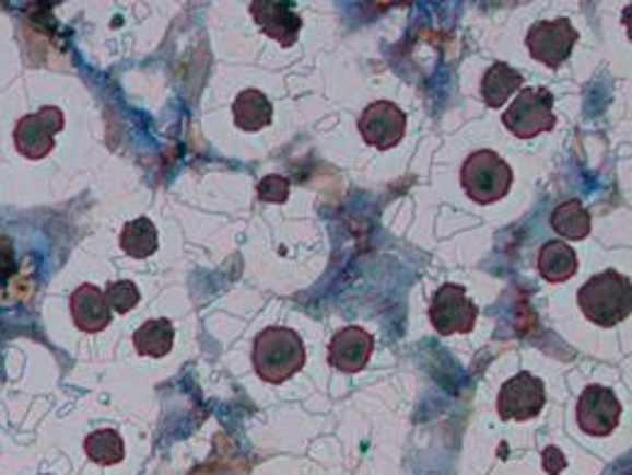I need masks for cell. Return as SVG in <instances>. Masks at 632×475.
<instances>
[{
  "instance_id": "obj_15",
  "label": "cell",
  "mask_w": 632,
  "mask_h": 475,
  "mask_svg": "<svg viewBox=\"0 0 632 475\" xmlns=\"http://www.w3.org/2000/svg\"><path fill=\"white\" fill-rule=\"evenodd\" d=\"M520 85H523V76L516 69H511L506 61H496L494 67H489V71L484 73L479 93H482V101L487 103V107H494V111H499V107L504 105L511 95L520 89Z\"/></svg>"
},
{
  "instance_id": "obj_11",
  "label": "cell",
  "mask_w": 632,
  "mask_h": 475,
  "mask_svg": "<svg viewBox=\"0 0 632 475\" xmlns=\"http://www.w3.org/2000/svg\"><path fill=\"white\" fill-rule=\"evenodd\" d=\"M250 15H254L256 25L264 30V35L276 39L285 49L297 42L302 32V18L294 13L290 3H282V0H254Z\"/></svg>"
},
{
  "instance_id": "obj_21",
  "label": "cell",
  "mask_w": 632,
  "mask_h": 475,
  "mask_svg": "<svg viewBox=\"0 0 632 475\" xmlns=\"http://www.w3.org/2000/svg\"><path fill=\"white\" fill-rule=\"evenodd\" d=\"M105 300L117 315H127V312H132L139 305L141 296L132 280H115V283L105 288Z\"/></svg>"
},
{
  "instance_id": "obj_23",
  "label": "cell",
  "mask_w": 632,
  "mask_h": 475,
  "mask_svg": "<svg viewBox=\"0 0 632 475\" xmlns=\"http://www.w3.org/2000/svg\"><path fill=\"white\" fill-rule=\"evenodd\" d=\"M542 461H545V471H548L550 475H558V473L566 466L564 453H562L558 447H548V449H545Z\"/></svg>"
},
{
  "instance_id": "obj_18",
  "label": "cell",
  "mask_w": 632,
  "mask_h": 475,
  "mask_svg": "<svg viewBox=\"0 0 632 475\" xmlns=\"http://www.w3.org/2000/svg\"><path fill=\"white\" fill-rule=\"evenodd\" d=\"M552 230L558 232L564 240H586L588 232H592V215L584 208L580 200H566L554 208L550 215Z\"/></svg>"
},
{
  "instance_id": "obj_24",
  "label": "cell",
  "mask_w": 632,
  "mask_h": 475,
  "mask_svg": "<svg viewBox=\"0 0 632 475\" xmlns=\"http://www.w3.org/2000/svg\"><path fill=\"white\" fill-rule=\"evenodd\" d=\"M623 25H625V30H628L630 42H632V5L625 8V13H623Z\"/></svg>"
},
{
  "instance_id": "obj_20",
  "label": "cell",
  "mask_w": 632,
  "mask_h": 475,
  "mask_svg": "<svg viewBox=\"0 0 632 475\" xmlns=\"http://www.w3.org/2000/svg\"><path fill=\"white\" fill-rule=\"evenodd\" d=\"M85 456L101 466H115L125 461V441L115 429H97L85 437Z\"/></svg>"
},
{
  "instance_id": "obj_8",
  "label": "cell",
  "mask_w": 632,
  "mask_h": 475,
  "mask_svg": "<svg viewBox=\"0 0 632 475\" xmlns=\"http://www.w3.org/2000/svg\"><path fill=\"white\" fill-rule=\"evenodd\" d=\"M63 113L57 105L20 117L15 125V147L27 159H45L54 149V139L63 129Z\"/></svg>"
},
{
  "instance_id": "obj_13",
  "label": "cell",
  "mask_w": 632,
  "mask_h": 475,
  "mask_svg": "<svg viewBox=\"0 0 632 475\" xmlns=\"http://www.w3.org/2000/svg\"><path fill=\"white\" fill-rule=\"evenodd\" d=\"M71 317L81 332L97 334L113 322V310L107 305L105 293L97 286L83 283L71 296Z\"/></svg>"
},
{
  "instance_id": "obj_6",
  "label": "cell",
  "mask_w": 632,
  "mask_h": 475,
  "mask_svg": "<svg viewBox=\"0 0 632 475\" xmlns=\"http://www.w3.org/2000/svg\"><path fill=\"white\" fill-rule=\"evenodd\" d=\"M479 310L475 302L467 298L465 286L445 283L433 296L431 305V325L441 334V337H450V334H467L477 325Z\"/></svg>"
},
{
  "instance_id": "obj_3",
  "label": "cell",
  "mask_w": 632,
  "mask_h": 475,
  "mask_svg": "<svg viewBox=\"0 0 632 475\" xmlns=\"http://www.w3.org/2000/svg\"><path fill=\"white\" fill-rule=\"evenodd\" d=\"M460 183L477 205H492L511 190L514 171L492 149H479L465 159Z\"/></svg>"
},
{
  "instance_id": "obj_14",
  "label": "cell",
  "mask_w": 632,
  "mask_h": 475,
  "mask_svg": "<svg viewBox=\"0 0 632 475\" xmlns=\"http://www.w3.org/2000/svg\"><path fill=\"white\" fill-rule=\"evenodd\" d=\"M576 268H580V258H576L574 250L564 242H548L542 244L538 254V274L548 280V283H564L570 280Z\"/></svg>"
},
{
  "instance_id": "obj_7",
  "label": "cell",
  "mask_w": 632,
  "mask_h": 475,
  "mask_svg": "<svg viewBox=\"0 0 632 475\" xmlns=\"http://www.w3.org/2000/svg\"><path fill=\"white\" fill-rule=\"evenodd\" d=\"M545 407V385L540 378L520 371L501 385L496 409L501 422H528Z\"/></svg>"
},
{
  "instance_id": "obj_12",
  "label": "cell",
  "mask_w": 632,
  "mask_h": 475,
  "mask_svg": "<svg viewBox=\"0 0 632 475\" xmlns=\"http://www.w3.org/2000/svg\"><path fill=\"white\" fill-rule=\"evenodd\" d=\"M375 351V337L363 327H346L329 344V363L343 373L363 371Z\"/></svg>"
},
{
  "instance_id": "obj_4",
  "label": "cell",
  "mask_w": 632,
  "mask_h": 475,
  "mask_svg": "<svg viewBox=\"0 0 632 475\" xmlns=\"http://www.w3.org/2000/svg\"><path fill=\"white\" fill-rule=\"evenodd\" d=\"M552 107L554 99L548 89H523L501 120H504L511 135L532 139L536 135L550 132L558 125Z\"/></svg>"
},
{
  "instance_id": "obj_10",
  "label": "cell",
  "mask_w": 632,
  "mask_h": 475,
  "mask_svg": "<svg viewBox=\"0 0 632 475\" xmlns=\"http://www.w3.org/2000/svg\"><path fill=\"white\" fill-rule=\"evenodd\" d=\"M620 407L616 393L604 385H586L576 403V422L592 437H608L620 422Z\"/></svg>"
},
{
  "instance_id": "obj_22",
  "label": "cell",
  "mask_w": 632,
  "mask_h": 475,
  "mask_svg": "<svg viewBox=\"0 0 632 475\" xmlns=\"http://www.w3.org/2000/svg\"><path fill=\"white\" fill-rule=\"evenodd\" d=\"M258 198L264 202H278L282 205L290 198V181L285 176H266L258 183Z\"/></svg>"
},
{
  "instance_id": "obj_9",
  "label": "cell",
  "mask_w": 632,
  "mask_h": 475,
  "mask_svg": "<svg viewBox=\"0 0 632 475\" xmlns=\"http://www.w3.org/2000/svg\"><path fill=\"white\" fill-rule=\"evenodd\" d=\"M358 129L370 147L379 151L395 149L407 135V113L391 101L370 103L358 120Z\"/></svg>"
},
{
  "instance_id": "obj_16",
  "label": "cell",
  "mask_w": 632,
  "mask_h": 475,
  "mask_svg": "<svg viewBox=\"0 0 632 475\" xmlns=\"http://www.w3.org/2000/svg\"><path fill=\"white\" fill-rule=\"evenodd\" d=\"M272 120V103L264 93L256 89H248L238 93L234 101V123L244 132H258V129L268 127Z\"/></svg>"
},
{
  "instance_id": "obj_1",
  "label": "cell",
  "mask_w": 632,
  "mask_h": 475,
  "mask_svg": "<svg viewBox=\"0 0 632 475\" xmlns=\"http://www.w3.org/2000/svg\"><path fill=\"white\" fill-rule=\"evenodd\" d=\"M307 363L302 337L290 327H268L254 341V369L260 381L280 385Z\"/></svg>"
},
{
  "instance_id": "obj_19",
  "label": "cell",
  "mask_w": 632,
  "mask_h": 475,
  "mask_svg": "<svg viewBox=\"0 0 632 475\" xmlns=\"http://www.w3.org/2000/svg\"><path fill=\"white\" fill-rule=\"evenodd\" d=\"M122 252L132 258H149L159 250V232L149 218H137L125 224L122 236H119Z\"/></svg>"
},
{
  "instance_id": "obj_2",
  "label": "cell",
  "mask_w": 632,
  "mask_h": 475,
  "mask_svg": "<svg viewBox=\"0 0 632 475\" xmlns=\"http://www.w3.org/2000/svg\"><path fill=\"white\" fill-rule=\"evenodd\" d=\"M580 308L598 327L620 325L632 315V280L613 268L588 278L580 290Z\"/></svg>"
},
{
  "instance_id": "obj_17",
  "label": "cell",
  "mask_w": 632,
  "mask_h": 475,
  "mask_svg": "<svg viewBox=\"0 0 632 475\" xmlns=\"http://www.w3.org/2000/svg\"><path fill=\"white\" fill-rule=\"evenodd\" d=\"M173 341H176V329H173L171 320H163V317L144 322V325H141L132 337L137 354L154 356V359H161V356L171 354Z\"/></svg>"
},
{
  "instance_id": "obj_5",
  "label": "cell",
  "mask_w": 632,
  "mask_h": 475,
  "mask_svg": "<svg viewBox=\"0 0 632 475\" xmlns=\"http://www.w3.org/2000/svg\"><path fill=\"white\" fill-rule=\"evenodd\" d=\"M576 39H580V32L574 30L572 20L558 18V20H540V23L532 25L528 30L526 45L532 59L554 71L570 59Z\"/></svg>"
}]
</instances>
